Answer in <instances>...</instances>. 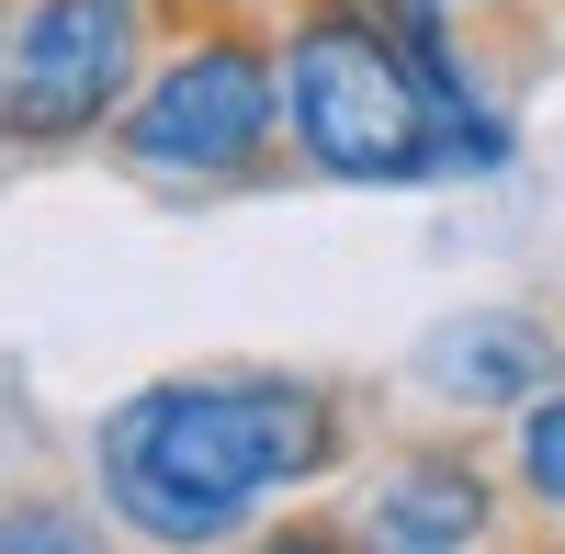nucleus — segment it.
<instances>
[{
    "instance_id": "f257e3e1",
    "label": "nucleus",
    "mask_w": 565,
    "mask_h": 554,
    "mask_svg": "<svg viewBox=\"0 0 565 554\" xmlns=\"http://www.w3.org/2000/svg\"><path fill=\"white\" fill-rule=\"evenodd\" d=\"M103 510L159 554H215L271 487H306L340 465V407L295 374H170L103 407L90 430Z\"/></svg>"
},
{
    "instance_id": "f03ea898",
    "label": "nucleus",
    "mask_w": 565,
    "mask_h": 554,
    "mask_svg": "<svg viewBox=\"0 0 565 554\" xmlns=\"http://www.w3.org/2000/svg\"><path fill=\"white\" fill-rule=\"evenodd\" d=\"M271 136H295L282 125V45L249 23H193L148 57L114 125V159L136 181H249Z\"/></svg>"
},
{
    "instance_id": "7ed1b4c3",
    "label": "nucleus",
    "mask_w": 565,
    "mask_h": 554,
    "mask_svg": "<svg viewBox=\"0 0 565 554\" xmlns=\"http://www.w3.org/2000/svg\"><path fill=\"white\" fill-rule=\"evenodd\" d=\"M148 57H159V0H23L12 57H0V148L68 159L114 136Z\"/></svg>"
},
{
    "instance_id": "20e7f679",
    "label": "nucleus",
    "mask_w": 565,
    "mask_h": 554,
    "mask_svg": "<svg viewBox=\"0 0 565 554\" xmlns=\"http://www.w3.org/2000/svg\"><path fill=\"white\" fill-rule=\"evenodd\" d=\"M487 532H498V476L463 441L396 452L362 487V554H476Z\"/></svg>"
},
{
    "instance_id": "39448f33",
    "label": "nucleus",
    "mask_w": 565,
    "mask_h": 554,
    "mask_svg": "<svg viewBox=\"0 0 565 554\" xmlns=\"http://www.w3.org/2000/svg\"><path fill=\"white\" fill-rule=\"evenodd\" d=\"M418 385H430L441 407H532L554 385V340L532 329V317H452V329H430V351H418Z\"/></svg>"
},
{
    "instance_id": "423d86ee",
    "label": "nucleus",
    "mask_w": 565,
    "mask_h": 554,
    "mask_svg": "<svg viewBox=\"0 0 565 554\" xmlns=\"http://www.w3.org/2000/svg\"><path fill=\"white\" fill-rule=\"evenodd\" d=\"M509 465H521V487L565 521V385H543V396L521 407V430H509Z\"/></svg>"
},
{
    "instance_id": "0eeeda50",
    "label": "nucleus",
    "mask_w": 565,
    "mask_h": 554,
    "mask_svg": "<svg viewBox=\"0 0 565 554\" xmlns=\"http://www.w3.org/2000/svg\"><path fill=\"white\" fill-rule=\"evenodd\" d=\"M0 554H114L103 521L57 510V498H23V510H0Z\"/></svg>"
},
{
    "instance_id": "6e6552de",
    "label": "nucleus",
    "mask_w": 565,
    "mask_h": 554,
    "mask_svg": "<svg viewBox=\"0 0 565 554\" xmlns=\"http://www.w3.org/2000/svg\"><path fill=\"white\" fill-rule=\"evenodd\" d=\"M249 554H362V543H340V532H317V521H282V532H260Z\"/></svg>"
},
{
    "instance_id": "1a4fd4ad",
    "label": "nucleus",
    "mask_w": 565,
    "mask_h": 554,
    "mask_svg": "<svg viewBox=\"0 0 565 554\" xmlns=\"http://www.w3.org/2000/svg\"><path fill=\"white\" fill-rule=\"evenodd\" d=\"M0 57H12V0H0Z\"/></svg>"
}]
</instances>
